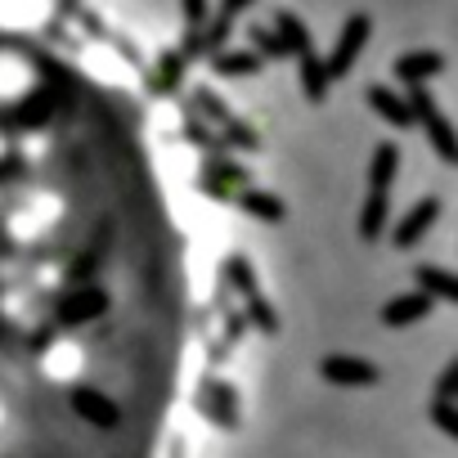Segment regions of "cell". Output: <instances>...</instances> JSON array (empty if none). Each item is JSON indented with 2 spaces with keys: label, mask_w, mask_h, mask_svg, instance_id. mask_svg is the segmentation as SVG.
Masks as SVG:
<instances>
[{
  "label": "cell",
  "mask_w": 458,
  "mask_h": 458,
  "mask_svg": "<svg viewBox=\"0 0 458 458\" xmlns=\"http://www.w3.org/2000/svg\"><path fill=\"white\" fill-rule=\"evenodd\" d=\"M409 113H413V126L422 122V131L431 135V144H436V153H440V162H458V135H454V126H449V117L436 108V99H431V90L422 86V81H409Z\"/></svg>",
  "instance_id": "cell-1"
},
{
  "label": "cell",
  "mask_w": 458,
  "mask_h": 458,
  "mask_svg": "<svg viewBox=\"0 0 458 458\" xmlns=\"http://www.w3.org/2000/svg\"><path fill=\"white\" fill-rule=\"evenodd\" d=\"M369 14H351V23L342 28V37H337V50H333V59L324 64L328 68V81H337V77H346L351 68H355V59H360V50H364V41H369Z\"/></svg>",
  "instance_id": "cell-2"
},
{
  "label": "cell",
  "mask_w": 458,
  "mask_h": 458,
  "mask_svg": "<svg viewBox=\"0 0 458 458\" xmlns=\"http://www.w3.org/2000/svg\"><path fill=\"white\" fill-rule=\"evenodd\" d=\"M319 373H324L328 382H337V386H373V382L382 377L377 364L355 360V355H328V360L319 364Z\"/></svg>",
  "instance_id": "cell-3"
},
{
  "label": "cell",
  "mask_w": 458,
  "mask_h": 458,
  "mask_svg": "<svg viewBox=\"0 0 458 458\" xmlns=\"http://www.w3.org/2000/svg\"><path fill=\"white\" fill-rule=\"evenodd\" d=\"M104 310H108L104 288H77V293H68V297L59 301V319H64V324H90V319H99Z\"/></svg>",
  "instance_id": "cell-4"
},
{
  "label": "cell",
  "mask_w": 458,
  "mask_h": 458,
  "mask_svg": "<svg viewBox=\"0 0 458 458\" xmlns=\"http://www.w3.org/2000/svg\"><path fill=\"white\" fill-rule=\"evenodd\" d=\"M431 306H436V297H427L422 288H418V293H404V297H395V301L382 306V324H386V328H409V324L427 319Z\"/></svg>",
  "instance_id": "cell-5"
},
{
  "label": "cell",
  "mask_w": 458,
  "mask_h": 458,
  "mask_svg": "<svg viewBox=\"0 0 458 458\" xmlns=\"http://www.w3.org/2000/svg\"><path fill=\"white\" fill-rule=\"evenodd\" d=\"M436 216H440V198H431V193H427V198H422V202H418V207L395 225V248H413V243L427 234V229L436 225Z\"/></svg>",
  "instance_id": "cell-6"
},
{
  "label": "cell",
  "mask_w": 458,
  "mask_h": 458,
  "mask_svg": "<svg viewBox=\"0 0 458 458\" xmlns=\"http://www.w3.org/2000/svg\"><path fill=\"white\" fill-rule=\"evenodd\" d=\"M248 5H252V0H220V14L211 19V28L202 23V50H207V55H216V50L229 41V28H234V19H239Z\"/></svg>",
  "instance_id": "cell-7"
},
{
  "label": "cell",
  "mask_w": 458,
  "mask_h": 458,
  "mask_svg": "<svg viewBox=\"0 0 458 458\" xmlns=\"http://www.w3.org/2000/svg\"><path fill=\"white\" fill-rule=\"evenodd\" d=\"M207 59H211V72H216V77H252V72H261V64H266L257 50H225V46H220L216 55H207Z\"/></svg>",
  "instance_id": "cell-8"
},
{
  "label": "cell",
  "mask_w": 458,
  "mask_h": 458,
  "mask_svg": "<svg viewBox=\"0 0 458 458\" xmlns=\"http://www.w3.org/2000/svg\"><path fill=\"white\" fill-rule=\"evenodd\" d=\"M436 72H445V59L436 50H409L395 59V77L409 86V81H431Z\"/></svg>",
  "instance_id": "cell-9"
},
{
  "label": "cell",
  "mask_w": 458,
  "mask_h": 458,
  "mask_svg": "<svg viewBox=\"0 0 458 458\" xmlns=\"http://www.w3.org/2000/svg\"><path fill=\"white\" fill-rule=\"evenodd\" d=\"M72 409H77L86 422H95V427H117V409H113V400L99 395V391H90V386H77V391H72Z\"/></svg>",
  "instance_id": "cell-10"
},
{
  "label": "cell",
  "mask_w": 458,
  "mask_h": 458,
  "mask_svg": "<svg viewBox=\"0 0 458 458\" xmlns=\"http://www.w3.org/2000/svg\"><path fill=\"white\" fill-rule=\"evenodd\" d=\"M369 104H373V113H382L395 131H409L413 126V113H409V99H400V95H391L386 86H369Z\"/></svg>",
  "instance_id": "cell-11"
},
{
  "label": "cell",
  "mask_w": 458,
  "mask_h": 458,
  "mask_svg": "<svg viewBox=\"0 0 458 458\" xmlns=\"http://www.w3.org/2000/svg\"><path fill=\"white\" fill-rule=\"evenodd\" d=\"M386 211H391V189H373L369 193V202H364V211H360V234L373 243V239H382V229H386Z\"/></svg>",
  "instance_id": "cell-12"
},
{
  "label": "cell",
  "mask_w": 458,
  "mask_h": 458,
  "mask_svg": "<svg viewBox=\"0 0 458 458\" xmlns=\"http://www.w3.org/2000/svg\"><path fill=\"white\" fill-rule=\"evenodd\" d=\"M413 275H418V288H422L427 297H436V301H449V306H458V279H454V275H445L440 266H418Z\"/></svg>",
  "instance_id": "cell-13"
},
{
  "label": "cell",
  "mask_w": 458,
  "mask_h": 458,
  "mask_svg": "<svg viewBox=\"0 0 458 458\" xmlns=\"http://www.w3.org/2000/svg\"><path fill=\"white\" fill-rule=\"evenodd\" d=\"M275 32L284 37V46H288V55H293V59H297V55H306V50H315V46H310L306 23H301L297 14H288V10H279V14H275Z\"/></svg>",
  "instance_id": "cell-14"
},
{
  "label": "cell",
  "mask_w": 458,
  "mask_h": 458,
  "mask_svg": "<svg viewBox=\"0 0 458 458\" xmlns=\"http://www.w3.org/2000/svg\"><path fill=\"white\" fill-rule=\"evenodd\" d=\"M297 64H301V90H306V99H310V104H319V99L328 95V68L315 59V50L297 55Z\"/></svg>",
  "instance_id": "cell-15"
},
{
  "label": "cell",
  "mask_w": 458,
  "mask_h": 458,
  "mask_svg": "<svg viewBox=\"0 0 458 458\" xmlns=\"http://www.w3.org/2000/svg\"><path fill=\"white\" fill-rule=\"evenodd\" d=\"M400 171V148L395 144H377L373 148V166H369V189H391Z\"/></svg>",
  "instance_id": "cell-16"
},
{
  "label": "cell",
  "mask_w": 458,
  "mask_h": 458,
  "mask_svg": "<svg viewBox=\"0 0 458 458\" xmlns=\"http://www.w3.org/2000/svg\"><path fill=\"white\" fill-rule=\"evenodd\" d=\"M239 207L248 211V216H257V220H284V202L275 198V193H261V189H243L239 184Z\"/></svg>",
  "instance_id": "cell-17"
},
{
  "label": "cell",
  "mask_w": 458,
  "mask_h": 458,
  "mask_svg": "<svg viewBox=\"0 0 458 458\" xmlns=\"http://www.w3.org/2000/svg\"><path fill=\"white\" fill-rule=\"evenodd\" d=\"M248 41H252V50H257L261 59H288V46H284V37H279L275 28H252Z\"/></svg>",
  "instance_id": "cell-18"
},
{
  "label": "cell",
  "mask_w": 458,
  "mask_h": 458,
  "mask_svg": "<svg viewBox=\"0 0 458 458\" xmlns=\"http://www.w3.org/2000/svg\"><path fill=\"white\" fill-rule=\"evenodd\" d=\"M180 72H184V55H180V50H175V55H162L157 77H153V90H157V95H171V90L180 86Z\"/></svg>",
  "instance_id": "cell-19"
},
{
  "label": "cell",
  "mask_w": 458,
  "mask_h": 458,
  "mask_svg": "<svg viewBox=\"0 0 458 458\" xmlns=\"http://www.w3.org/2000/svg\"><path fill=\"white\" fill-rule=\"evenodd\" d=\"M248 315H252V324H257L261 333H279V315L270 310V301H266L257 288L248 293Z\"/></svg>",
  "instance_id": "cell-20"
},
{
  "label": "cell",
  "mask_w": 458,
  "mask_h": 458,
  "mask_svg": "<svg viewBox=\"0 0 458 458\" xmlns=\"http://www.w3.org/2000/svg\"><path fill=\"white\" fill-rule=\"evenodd\" d=\"M431 418H436V427H440L445 436H454V440H458V409H454V400L436 395V404H431Z\"/></svg>",
  "instance_id": "cell-21"
},
{
  "label": "cell",
  "mask_w": 458,
  "mask_h": 458,
  "mask_svg": "<svg viewBox=\"0 0 458 458\" xmlns=\"http://www.w3.org/2000/svg\"><path fill=\"white\" fill-rule=\"evenodd\" d=\"M46 108H50V99L41 95V99H32V104H23V108L14 113V122H19V126H41V117H46Z\"/></svg>",
  "instance_id": "cell-22"
},
{
  "label": "cell",
  "mask_w": 458,
  "mask_h": 458,
  "mask_svg": "<svg viewBox=\"0 0 458 458\" xmlns=\"http://www.w3.org/2000/svg\"><path fill=\"white\" fill-rule=\"evenodd\" d=\"M220 126H225V140H229V144H243V148H257V144H261V140H257L248 126H239L234 117H229V122H220Z\"/></svg>",
  "instance_id": "cell-23"
},
{
  "label": "cell",
  "mask_w": 458,
  "mask_h": 458,
  "mask_svg": "<svg viewBox=\"0 0 458 458\" xmlns=\"http://www.w3.org/2000/svg\"><path fill=\"white\" fill-rule=\"evenodd\" d=\"M229 284H234V288H243V293H252L257 284H252V266L243 261V257H234V261H229Z\"/></svg>",
  "instance_id": "cell-24"
},
{
  "label": "cell",
  "mask_w": 458,
  "mask_h": 458,
  "mask_svg": "<svg viewBox=\"0 0 458 458\" xmlns=\"http://www.w3.org/2000/svg\"><path fill=\"white\" fill-rule=\"evenodd\" d=\"M207 175H211V180H229V184H248V175H243L239 166H229V162H211Z\"/></svg>",
  "instance_id": "cell-25"
},
{
  "label": "cell",
  "mask_w": 458,
  "mask_h": 458,
  "mask_svg": "<svg viewBox=\"0 0 458 458\" xmlns=\"http://www.w3.org/2000/svg\"><path fill=\"white\" fill-rule=\"evenodd\" d=\"M180 5H184V23L189 28H202L207 23V0H180Z\"/></svg>",
  "instance_id": "cell-26"
},
{
  "label": "cell",
  "mask_w": 458,
  "mask_h": 458,
  "mask_svg": "<svg viewBox=\"0 0 458 458\" xmlns=\"http://www.w3.org/2000/svg\"><path fill=\"white\" fill-rule=\"evenodd\" d=\"M436 395H445V400H454L458 395V360L440 373V386H436Z\"/></svg>",
  "instance_id": "cell-27"
},
{
  "label": "cell",
  "mask_w": 458,
  "mask_h": 458,
  "mask_svg": "<svg viewBox=\"0 0 458 458\" xmlns=\"http://www.w3.org/2000/svg\"><path fill=\"white\" fill-rule=\"evenodd\" d=\"M198 104H202V108H207L211 117H216V122H229V108H225V104H220L216 95H207V90H198Z\"/></svg>",
  "instance_id": "cell-28"
},
{
  "label": "cell",
  "mask_w": 458,
  "mask_h": 458,
  "mask_svg": "<svg viewBox=\"0 0 458 458\" xmlns=\"http://www.w3.org/2000/svg\"><path fill=\"white\" fill-rule=\"evenodd\" d=\"M189 140H193V144H202V148H216V140H211L198 122H189Z\"/></svg>",
  "instance_id": "cell-29"
},
{
  "label": "cell",
  "mask_w": 458,
  "mask_h": 458,
  "mask_svg": "<svg viewBox=\"0 0 458 458\" xmlns=\"http://www.w3.org/2000/svg\"><path fill=\"white\" fill-rule=\"evenodd\" d=\"M90 270H95V257H81V261L72 266V279H90Z\"/></svg>",
  "instance_id": "cell-30"
}]
</instances>
